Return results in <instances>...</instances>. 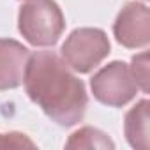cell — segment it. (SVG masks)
<instances>
[{"label":"cell","mask_w":150,"mask_h":150,"mask_svg":"<svg viewBox=\"0 0 150 150\" xmlns=\"http://www.w3.org/2000/svg\"><path fill=\"white\" fill-rule=\"evenodd\" d=\"M23 83L30 101L58 125L72 127L83 120L88 106L85 83L69 71V65L57 53H32Z\"/></svg>","instance_id":"6da1fadb"},{"label":"cell","mask_w":150,"mask_h":150,"mask_svg":"<svg viewBox=\"0 0 150 150\" xmlns=\"http://www.w3.org/2000/svg\"><path fill=\"white\" fill-rule=\"evenodd\" d=\"M18 30L32 46H55L65 30V18L55 0H28L20 7Z\"/></svg>","instance_id":"7a4b0ae2"},{"label":"cell","mask_w":150,"mask_h":150,"mask_svg":"<svg viewBox=\"0 0 150 150\" xmlns=\"http://www.w3.org/2000/svg\"><path fill=\"white\" fill-rule=\"evenodd\" d=\"M111 51L110 39L104 30L81 27L69 34L60 48L62 60L80 74H87L96 69Z\"/></svg>","instance_id":"3957f363"},{"label":"cell","mask_w":150,"mask_h":150,"mask_svg":"<svg viewBox=\"0 0 150 150\" xmlns=\"http://www.w3.org/2000/svg\"><path fill=\"white\" fill-rule=\"evenodd\" d=\"M90 88L94 97L110 108H122L131 103L138 94V83L125 62L115 60L99 69L92 80Z\"/></svg>","instance_id":"277c9868"},{"label":"cell","mask_w":150,"mask_h":150,"mask_svg":"<svg viewBox=\"0 0 150 150\" xmlns=\"http://www.w3.org/2000/svg\"><path fill=\"white\" fill-rule=\"evenodd\" d=\"M113 35L127 50L146 48L150 42V13L143 2H127L113 23Z\"/></svg>","instance_id":"5b68a950"},{"label":"cell","mask_w":150,"mask_h":150,"mask_svg":"<svg viewBox=\"0 0 150 150\" xmlns=\"http://www.w3.org/2000/svg\"><path fill=\"white\" fill-rule=\"evenodd\" d=\"M30 51L14 39H0V90H13L23 83Z\"/></svg>","instance_id":"8992f818"},{"label":"cell","mask_w":150,"mask_h":150,"mask_svg":"<svg viewBox=\"0 0 150 150\" xmlns=\"http://www.w3.org/2000/svg\"><path fill=\"white\" fill-rule=\"evenodd\" d=\"M148 108H150L148 99H141L125 113V120H124L125 139L136 150H148V146H150Z\"/></svg>","instance_id":"52a82bcc"},{"label":"cell","mask_w":150,"mask_h":150,"mask_svg":"<svg viewBox=\"0 0 150 150\" xmlns=\"http://www.w3.org/2000/svg\"><path fill=\"white\" fill-rule=\"evenodd\" d=\"M65 148H115V143L96 127H81L69 136Z\"/></svg>","instance_id":"ba28073f"},{"label":"cell","mask_w":150,"mask_h":150,"mask_svg":"<svg viewBox=\"0 0 150 150\" xmlns=\"http://www.w3.org/2000/svg\"><path fill=\"white\" fill-rule=\"evenodd\" d=\"M131 72L138 83V88L143 94H148V80H150V74H148V51H141L139 55H134L131 60Z\"/></svg>","instance_id":"9c48e42d"},{"label":"cell","mask_w":150,"mask_h":150,"mask_svg":"<svg viewBox=\"0 0 150 150\" xmlns=\"http://www.w3.org/2000/svg\"><path fill=\"white\" fill-rule=\"evenodd\" d=\"M0 148H35V143L23 132H0Z\"/></svg>","instance_id":"30bf717a"},{"label":"cell","mask_w":150,"mask_h":150,"mask_svg":"<svg viewBox=\"0 0 150 150\" xmlns=\"http://www.w3.org/2000/svg\"><path fill=\"white\" fill-rule=\"evenodd\" d=\"M143 2H145V0H143Z\"/></svg>","instance_id":"8fae6325"}]
</instances>
